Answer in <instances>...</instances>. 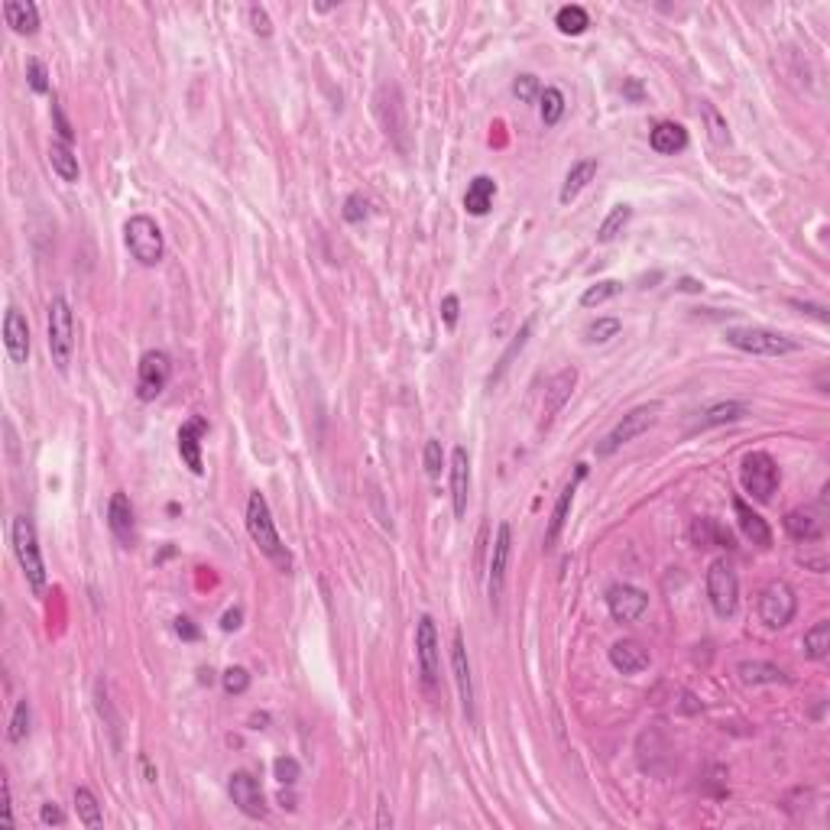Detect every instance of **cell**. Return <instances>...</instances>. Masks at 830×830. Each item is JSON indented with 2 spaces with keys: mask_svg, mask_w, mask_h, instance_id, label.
Here are the masks:
<instances>
[{
  "mask_svg": "<svg viewBox=\"0 0 830 830\" xmlns=\"http://www.w3.org/2000/svg\"><path fill=\"white\" fill-rule=\"evenodd\" d=\"M247 532H250L254 545L276 565V568H282V571L292 568V555L286 551L280 532H276L270 503H266L263 493H250V499H247Z\"/></svg>",
  "mask_w": 830,
  "mask_h": 830,
  "instance_id": "1",
  "label": "cell"
},
{
  "mask_svg": "<svg viewBox=\"0 0 830 830\" xmlns=\"http://www.w3.org/2000/svg\"><path fill=\"white\" fill-rule=\"evenodd\" d=\"M10 545H13V555H17L20 568L27 574V584L33 594H43L46 591V561L43 551H39V539H36V525L29 516H13L10 523Z\"/></svg>",
  "mask_w": 830,
  "mask_h": 830,
  "instance_id": "2",
  "label": "cell"
},
{
  "mask_svg": "<svg viewBox=\"0 0 830 830\" xmlns=\"http://www.w3.org/2000/svg\"><path fill=\"white\" fill-rule=\"evenodd\" d=\"M726 344L752 357H785V354H795L798 341L788 338L782 331H772V328H726L724 331Z\"/></svg>",
  "mask_w": 830,
  "mask_h": 830,
  "instance_id": "3",
  "label": "cell"
},
{
  "mask_svg": "<svg viewBox=\"0 0 830 830\" xmlns=\"http://www.w3.org/2000/svg\"><path fill=\"white\" fill-rule=\"evenodd\" d=\"M123 244L130 250V256L140 266H156L166 254V244H163V231L149 214H133L127 224H123Z\"/></svg>",
  "mask_w": 830,
  "mask_h": 830,
  "instance_id": "4",
  "label": "cell"
},
{
  "mask_svg": "<svg viewBox=\"0 0 830 830\" xmlns=\"http://www.w3.org/2000/svg\"><path fill=\"white\" fill-rule=\"evenodd\" d=\"M49 354H53V364L65 373L71 364V350H75V315H71L69 298L55 296L49 302Z\"/></svg>",
  "mask_w": 830,
  "mask_h": 830,
  "instance_id": "5",
  "label": "cell"
},
{
  "mask_svg": "<svg viewBox=\"0 0 830 830\" xmlns=\"http://www.w3.org/2000/svg\"><path fill=\"white\" fill-rule=\"evenodd\" d=\"M740 481H743V490L756 499V503H772L778 483H782V471H778V464L772 461V455H766V451H750V455L743 457V464H740Z\"/></svg>",
  "mask_w": 830,
  "mask_h": 830,
  "instance_id": "6",
  "label": "cell"
},
{
  "mask_svg": "<svg viewBox=\"0 0 830 830\" xmlns=\"http://www.w3.org/2000/svg\"><path fill=\"white\" fill-rule=\"evenodd\" d=\"M656 415H658V406H636L633 412H626V415L607 432V438H603L600 445H597V457L616 455L623 445H630L633 438H639L642 432L652 429V425H656Z\"/></svg>",
  "mask_w": 830,
  "mask_h": 830,
  "instance_id": "7",
  "label": "cell"
},
{
  "mask_svg": "<svg viewBox=\"0 0 830 830\" xmlns=\"http://www.w3.org/2000/svg\"><path fill=\"white\" fill-rule=\"evenodd\" d=\"M708 597L710 607H714L717 616H734L736 603H740V581H736V571L726 565V558L710 561L708 568Z\"/></svg>",
  "mask_w": 830,
  "mask_h": 830,
  "instance_id": "8",
  "label": "cell"
},
{
  "mask_svg": "<svg viewBox=\"0 0 830 830\" xmlns=\"http://www.w3.org/2000/svg\"><path fill=\"white\" fill-rule=\"evenodd\" d=\"M169 376H172V360L163 350H147L137 364V399L153 402L156 396H163V390L169 386Z\"/></svg>",
  "mask_w": 830,
  "mask_h": 830,
  "instance_id": "9",
  "label": "cell"
},
{
  "mask_svg": "<svg viewBox=\"0 0 830 830\" xmlns=\"http://www.w3.org/2000/svg\"><path fill=\"white\" fill-rule=\"evenodd\" d=\"M798 613V597L795 591L785 584V581H772L759 597V616L769 630H782L788 623L795 620Z\"/></svg>",
  "mask_w": 830,
  "mask_h": 830,
  "instance_id": "10",
  "label": "cell"
},
{
  "mask_svg": "<svg viewBox=\"0 0 830 830\" xmlns=\"http://www.w3.org/2000/svg\"><path fill=\"white\" fill-rule=\"evenodd\" d=\"M376 117L383 123L386 137L399 149H406V127H409V121H406V105H402V95L396 85H383L376 91Z\"/></svg>",
  "mask_w": 830,
  "mask_h": 830,
  "instance_id": "11",
  "label": "cell"
},
{
  "mask_svg": "<svg viewBox=\"0 0 830 830\" xmlns=\"http://www.w3.org/2000/svg\"><path fill=\"white\" fill-rule=\"evenodd\" d=\"M509 551H513V529H509V523H499L497 539H493V551H490V577H487V594L493 610L499 607V597H503V587H507Z\"/></svg>",
  "mask_w": 830,
  "mask_h": 830,
  "instance_id": "12",
  "label": "cell"
},
{
  "mask_svg": "<svg viewBox=\"0 0 830 830\" xmlns=\"http://www.w3.org/2000/svg\"><path fill=\"white\" fill-rule=\"evenodd\" d=\"M607 610L616 623H636L649 610V594L633 584H613L607 591Z\"/></svg>",
  "mask_w": 830,
  "mask_h": 830,
  "instance_id": "13",
  "label": "cell"
},
{
  "mask_svg": "<svg viewBox=\"0 0 830 830\" xmlns=\"http://www.w3.org/2000/svg\"><path fill=\"white\" fill-rule=\"evenodd\" d=\"M228 792H231V801H234L247 817H254V821H263V817H266V798H263L260 782H256L250 772H234L228 782Z\"/></svg>",
  "mask_w": 830,
  "mask_h": 830,
  "instance_id": "14",
  "label": "cell"
},
{
  "mask_svg": "<svg viewBox=\"0 0 830 830\" xmlns=\"http://www.w3.org/2000/svg\"><path fill=\"white\" fill-rule=\"evenodd\" d=\"M415 652H419V668H422V682L435 688L438 682V630L432 616H422L419 626H415Z\"/></svg>",
  "mask_w": 830,
  "mask_h": 830,
  "instance_id": "15",
  "label": "cell"
},
{
  "mask_svg": "<svg viewBox=\"0 0 830 830\" xmlns=\"http://www.w3.org/2000/svg\"><path fill=\"white\" fill-rule=\"evenodd\" d=\"M451 668H455V684L457 694H461V708L467 724L477 720V710H474V678H471V662H467V646H464L461 630L455 633V642H451Z\"/></svg>",
  "mask_w": 830,
  "mask_h": 830,
  "instance_id": "16",
  "label": "cell"
},
{
  "mask_svg": "<svg viewBox=\"0 0 830 830\" xmlns=\"http://www.w3.org/2000/svg\"><path fill=\"white\" fill-rule=\"evenodd\" d=\"M107 525H111L117 542L123 549H130L133 539H137V516H133V503L123 490H117L114 497H111V503H107Z\"/></svg>",
  "mask_w": 830,
  "mask_h": 830,
  "instance_id": "17",
  "label": "cell"
},
{
  "mask_svg": "<svg viewBox=\"0 0 830 830\" xmlns=\"http://www.w3.org/2000/svg\"><path fill=\"white\" fill-rule=\"evenodd\" d=\"M4 348H7L13 364H27L29 360V324L20 315V308L13 306L4 315Z\"/></svg>",
  "mask_w": 830,
  "mask_h": 830,
  "instance_id": "18",
  "label": "cell"
},
{
  "mask_svg": "<svg viewBox=\"0 0 830 830\" xmlns=\"http://www.w3.org/2000/svg\"><path fill=\"white\" fill-rule=\"evenodd\" d=\"M584 474H587V467H584V464H577V477L568 483V487L561 490L558 503H555V509H551L549 525H545V551H551L555 545H558L561 532H565V525H568V513H571V503H574L577 481H584Z\"/></svg>",
  "mask_w": 830,
  "mask_h": 830,
  "instance_id": "19",
  "label": "cell"
},
{
  "mask_svg": "<svg viewBox=\"0 0 830 830\" xmlns=\"http://www.w3.org/2000/svg\"><path fill=\"white\" fill-rule=\"evenodd\" d=\"M467 497H471V455L467 448H455L451 451V503H455L457 519H464L467 513Z\"/></svg>",
  "mask_w": 830,
  "mask_h": 830,
  "instance_id": "20",
  "label": "cell"
},
{
  "mask_svg": "<svg viewBox=\"0 0 830 830\" xmlns=\"http://www.w3.org/2000/svg\"><path fill=\"white\" fill-rule=\"evenodd\" d=\"M205 432H208V422L205 419H192L185 422L182 429H179V455H182L185 467L192 474H205V461H201V438H205Z\"/></svg>",
  "mask_w": 830,
  "mask_h": 830,
  "instance_id": "21",
  "label": "cell"
},
{
  "mask_svg": "<svg viewBox=\"0 0 830 830\" xmlns=\"http://www.w3.org/2000/svg\"><path fill=\"white\" fill-rule=\"evenodd\" d=\"M649 662H652V658H649V652L642 649V642H636V639H620V642H613L610 646V665L623 675L646 672Z\"/></svg>",
  "mask_w": 830,
  "mask_h": 830,
  "instance_id": "22",
  "label": "cell"
},
{
  "mask_svg": "<svg viewBox=\"0 0 830 830\" xmlns=\"http://www.w3.org/2000/svg\"><path fill=\"white\" fill-rule=\"evenodd\" d=\"M734 513H736V523H740V532H743L752 545H759V549H772L769 523H766V519H762V516L756 513L746 499H734Z\"/></svg>",
  "mask_w": 830,
  "mask_h": 830,
  "instance_id": "23",
  "label": "cell"
},
{
  "mask_svg": "<svg viewBox=\"0 0 830 830\" xmlns=\"http://www.w3.org/2000/svg\"><path fill=\"white\" fill-rule=\"evenodd\" d=\"M574 383H577V370L574 367L558 370V373L549 380V390H545V406H542L545 425H549V422L555 419V412H558L561 406L571 399V393H574Z\"/></svg>",
  "mask_w": 830,
  "mask_h": 830,
  "instance_id": "24",
  "label": "cell"
},
{
  "mask_svg": "<svg viewBox=\"0 0 830 830\" xmlns=\"http://www.w3.org/2000/svg\"><path fill=\"white\" fill-rule=\"evenodd\" d=\"M649 143H652V149L656 153H662V156H675V153H682L684 147H688V130H684L682 123L675 121H662L652 127V133H649Z\"/></svg>",
  "mask_w": 830,
  "mask_h": 830,
  "instance_id": "25",
  "label": "cell"
},
{
  "mask_svg": "<svg viewBox=\"0 0 830 830\" xmlns=\"http://www.w3.org/2000/svg\"><path fill=\"white\" fill-rule=\"evenodd\" d=\"M4 17H7V27L20 36H33L39 29V7L33 0H7Z\"/></svg>",
  "mask_w": 830,
  "mask_h": 830,
  "instance_id": "26",
  "label": "cell"
},
{
  "mask_svg": "<svg viewBox=\"0 0 830 830\" xmlns=\"http://www.w3.org/2000/svg\"><path fill=\"white\" fill-rule=\"evenodd\" d=\"M493 198H497V182H493L490 175H477V179L467 185V192H464V208H467V214H474V218H483V214L493 208Z\"/></svg>",
  "mask_w": 830,
  "mask_h": 830,
  "instance_id": "27",
  "label": "cell"
},
{
  "mask_svg": "<svg viewBox=\"0 0 830 830\" xmlns=\"http://www.w3.org/2000/svg\"><path fill=\"white\" fill-rule=\"evenodd\" d=\"M691 545L694 549H714V545H724V549H734V535L726 532L724 525L717 519H694L691 523Z\"/></svg>",
  "mask_w": 830,
  "mask_h": 830,
  "instance_id": "28",
  "label": "cell"
},
{
  "mask_svg": "<svg viewBox=\"0 0 830 830\" xmlns=\"http://www.w3.org/2000/svg\"><path fill=\"white\" fill-rule=\"evenodd\" d=\"M746 415V406L736 399L726 402H714L710 409L700 412V419L691 425V432H704V429H717V425H726V422H740Z\"/></svg>",
  "mask_w": 830,
  "mask_h": 830,
  "instance_id": "29",
  "label": "cell"
},
{
  "mask_svg": "<svg viewBox=\"0 0 830 830\" xmlns=\"http://www.w3.org/2000/svg\"><path fill=\"white\" fill-rule=\"evenodd\" d=\"M594 175H597V159H577L574 166L568 169V175H565V185H561V195H558L561 205H571V201L591 185Z\"/></svg>",
  "mask_w": 830,
  "mask_h": 830,
  "instance_id": "30",
  "label": "cell"
},
{
  "mask_svg": "<svg viewBox=\"0 0 830 830\" xmlns=\"http://www.w3.org/2000/svg\"><path fill=\"white\" fill-rule=\"evenodd\" d=\"M736 675H740V682H743V684H778V682H785V672H782L778 665L759 662V658H752V662H740V665H736Z\"/></svg>",
  "mask_w": 830,
  "mask_h": 830,
  "instance_id": "31",
  "label": "cell"
},
{
  "mask_svg": "<svg viewBox=\"0 0 830 830\" xmlns=\"http://www.w3.org/2000/svg\"><path fill=\"white\" fill-rule=\"evenodd\" d=\"M785 532L792 535L795 542H817V539H821V523H817L811 513H804V509H792V513L785 516Z\"/></svg>",
  "mask_w": 830,
  "mask_h": 830,
  "instance_id": "32",
  "label": "cell"
},
{
  "mask_svg": "<svg viewBox=\"0 0 830 830\" xmlns=\"http://www.w3.org/2000/svg\"><path fill=\"white\" fill-rule=\"evenodd\" d=\"M532 324H535V322H532V318H529V322H525L523 328H519V334H516L513 341H509V348L503 350V357H499V364H497V367H493V373H490V380H487V386H490V390H493V386H497L499 380H503V373H507V370L513 367L516 354H523V348H525V344H529V334H532Z\"/></svg>",
  "mask_w": 830,
  "mask_h": 830,
  "instance_id": "33",
  "label": "cell"
},
{
  "mask_svg": "<svg viewBox=\"0 0 830 830\" xmlns=\"http://www.w3.org/2000/svg\"><path fill=\"white\" fill-rule=\"evenodd\" d=\"M49 163H53V169L59 172L62 182H79V175H81L79 156L71 153L69 143H62V140L53 143V147H49Z\"/></svg>",
  "mask_w": 830,
  "mask_h": 830,
  "instance_id": "34",
  "label": "cell"
},
{
  "mask_svg": "<svg viewBox=\"0 0 830 830\" xmlns=\"http://www.w3.org/2000/svg\"><path fill=\"white\" fill-rule=\"evenodd\" d=\"M75 811H79V821L85 824V827H91V830L105 827L101 804H97V798L91 795L88 788H75Z\"/></svg>",
  "mask_w": 830,
  "mask_h": 830,
  "instance_id": "35",
  "label": "cell"
},
{
  "mask_svg": "<svg viewBox=\"0 0 830 830\" xmlns=\"http://www.w3.org/2000/svg\"><path fill=\"white\" fill-rule=\"evenodd\" d=\"M827 652H830V623L821 620L804 633V656L821 662V658H827Z\"/></svg>",
  "mask_w": 830,
  "mask_h": 830,
  "instance_id": "36",
  "label": "cell"
},
{
  "mask_svg": "<svg viewBox=\"0 0 830 830\" xmlns=\"http://www.w3.org/2000/svg\"><path fill=\"white\" fill-rule=\"evenodd\" d=\"M555 27H558L565 36H581L587 27H591V17H587L584 7L568 4V7H561L558 13H555Z\"/></svg>",
  "mask_w": 830,
  "mask_h": 830,
  "instance_id": "37",
  "label": "cell"
},
{
  "mask_svg": "<svg viewBox=\"0 0 830 830\" xmlns=\"http://www.w3.org/2000/svg\"><path fill=\"white\" fill-rule=\"evenodd\" d=\"M630 218H633V208L630 205H616V208L603 218V224L597 228V240L600 244H610V240H616V237L623 234V228L630 224Z\"/></svg>",
  "mask_w": 830,
  "mask_h": 830,
  "instance_id": "38",
  "label": "cell"
},
{
  "mask_svg": "<svg viewBox=\"0 0 830 830\" xmlns=\"http://www.w3.org/2000/svg\"><path fill=\"white\" fill-rule=\"evenodd\" d=\"M539 114H542L545 127H555V123L565 117V95H561L558 88H542V95H539Z\"/></svg>",
  "mask_w": 830,
  "mask_h": 830,
  "instance_id": "39",
  "label": "cell"
},
{
  "mask_svg": "<svg viewBox=\"0 0 830 830\" xmlns=\"http://www.w3.org/2000/svg\"><path fill=\"white\" fill-rule=\"evenodd\" d=\"M29 720H33V710H29V700H17V708L10 714V726H7V740L10 743H23L29 736Z\"/></svg>",
  "mask_w": 830,
  "mask_h": 830,
  "instance_id": "40",
  "label": "cell"
},
{
  "mask_svg": "<svg viewBox=\"0 0 830 830\" xmlns=\"http://www.w3.org/2000/svg\"><path fill=\"white\" fill-rule=\"evenodd\" d=\"M620 331H623L620 318H597V322L584 331V338H587V344H610L613 338H620Z\"/></svg>",
  "mask_w": 830,
  "mask_h": 830,
  "instance_id": "41",
  "label": "cell"
},
{
  "mask_svg": "<svg viewBox=\"0 0 830 830\" xmlns=\"http://www.w3.org/2000/svg\"><path fill=\"white\" fill-rule=\"evenodd\" d=\"M700 114H704V121H708V127H710V140H714L717 147H726V143H730V127H726V121L720 117V111H717L714 105H708V101H700Z\"/></svg>",
  "mask_w": 830,
  "mask_h": 830,
  "instance_id": "42",
  "label": "cell"
},
{
  "mask_svg": "<svg viewBox=\"0 0 830 830\" xmlns=\"http://www.w3.org/2000/svg\"><path fill=\"white\" fill-rule=\"evenodd\" d=\"M620 292V282L616 280H603V282H594V286L584 289V296H581V306L584 308H594V306H603V302H610L613 296Z\"/></svg>",
  "mask_w": 830,
  "mask_h": 830,
  "instance_id": "43",
  "label": "cell"
},
{
  "mask_svg": "<svg viewBox=\"0 0 830 830\" xmlns=\"http://www.w3.org/2000/svg\"><path fill=\"white\" fill-rule=\"evenodd\" d=\"M422 461H425V474H429L432 481H438V477H441V467H445V451H441V441L429 438V441H425V451H422Z\"/></svg>",
  "mask_w": 830,
  "mask_h": 830,
  "instance_id": "44",
  "label": "cell"
},
{
  "mask_svg": "<svg viewBox=\"0 0 830 830\" xmlns=\"http://www.w3.org/2000/svg\"><path fill=\"white\" fill-rule=\"evenodd\" d=\"M367 218H370V201L360 192L348 195V201H344V221H348V224H360V221H367Z\"/></svg>",
  "mask_w": 830,
  "mask_h": 830,
  "instance_id": "45",
  "label": "cell"
},
{
  "mask_svg": "<svg viewBox=\"0 0 830 830\" xmlns=\"http://www.w3.org/2000/svg\"><path fill=\"white\" fill-rule=\"evenodd\" d=\"M221 684H224L228 694H244V691L250 688V672L240 668V665H231L228 672L221 675Z\"/></svg>",
  "mask_w": 830,
  "mask_h": 830,
  "instance_id": "46",
  "label": "cell"
},
{
  "mask_svg": "<svg viewBox=\"0 0 830 830\" xmlns=\"http://www.w3.org/2000/svg\"><path fill=\"white\" fill-rule=\"evenodd\" d=\"M513 95L519 97V101H525V105H532V101H539V95H542V85H539L535 75H519V79L513 81Z\"/></svg>",
  "mask_w": 830,
  "mask_h": 830,
  "instance_id": "47",
  "label": "cell"
},
{
  "mask_svg": "<svg viewBox=\"0 0 830 830\" xmlns=\"http://www.w3.org/2000/svg\"><path fill=\"white\" fill-rule=\"evenodd\" d=\"M272 776L280 778L282 785H296L298 776H302V766L292 756H280V759L272 762Z\"/></svg>",
  "mask_w": 830,
  "mask_h": 830,
  "instance_id": "48",
  "label": "cell"
},
{
  "mask_svg": "<svg viewBox=\"0 0 830 830\" xmlns=\"http://www.w3.org/2000/svg\"><path fill=\"white\" fill-rule=\"evenodd\" d=\"M27 79H29V88H33L36 95H46V91H49V71H46V65L39 59L29 62Z\"/></svg>",
  "mask_w": 830,
  "mask_h": 830,
  "instance_id": "49",
  "label": "cell"
},
{
  "mask_svg": "<svg viewBox=\"0 0 830 830\" xmlns=\"http://www.w3.org/2000/svg\"><path fill=\"white\" fill-rule=\"evenodd\" d=\"M247 17H250V29H254L256 36H270L272 33V20H270V13L260 7V4H254V7L247 10Z\"/></svg>",
  "mask_w": 830,
  "mask_h": 830,
  "instance_id": "50",
  "label": "cell"
},
{
  "mask_svg": "<svg viewBox=\"0 0 830 830\" xmlns=\"http://www.w3.org/2000/svg\"><path fill=\"white\" fill-rule=\"evenodd\" d=\"M457 315H461V302H457V296H445V298H441V318H445L448 328H455Z\"/></svg>",
  "mask_w": 830,
  "mask_h": 830,
  "instance_id": "51",
  "label": "cell"
},
{
  "mask_svg": "<svg viewBox=\"0 0 830 830\" xmlns=\"http://www.w3.org/2000/svg\"><path fill=\"white\" fill-rule=\"evenodd\" d=\"M39 817H43V824H49V827H62V824H65V814H62V808H59V804H53V801L43 804Z\"/></svg>",
  "mask_w": 830,
  "mask_h": 830,
  "instance_id": "52",
  "label": "cell"
},
{
  "mask_svg": "<svg viewBox=\"0 0 830 830\" xmlns=\"http://www.w3.org/2000/svg\"><path fill=\"white\" fill-rule=\"evenodd\" d=\"M175 633H179V636H182L185 642H195V639L201 636L198 626H195V623L189 620V616H179V620H175Z\"/></svg>",
  "mask_w": 830,
  "mask_h": 830,
  "instance_id": "53",
  "label": "cell"
},
{
  "mask_svg": "<svg viewBox=\"0 0 830 830\" xmlns=\"http://www.w3.org/2000/svg\"><path fill=\"white\" fill-rule=\"evenodd\" d=\"M240 623H244V610H240V607H234V610H228L224 616H221V630L234 633V630H240Z\"/></svg>",
  "mask_w": 830,
  "mask_h": 830,
  "instance_id": "54",
  "label": "cell"
},
{
  "mask_svg": "<svg viewBox=\"0 0 830 830\" xmlns=\"http://www.w3.org/2000/svg\"><path fill=\"white\" fill-rule=\"evenodd\" d=\"M53 117H55V127H59V137H62V143H71V127H69V121H65V114H62V107L59 105H53Z\"/></svg>",
  "mask_w": 830,
  "mask_h": 830,
  "instance_id": "55",
  "label": "cell"
},
{
  "mask_svg": "<svg viewBox=\"0 0 830 830\" xmlns=\"http://www.w3.org/2000/svg\"><path fill=\"white\" fill-rule=\"evenodd\" d=\"M4 827H13V804H10V782H4V811H0Z\"/></svg>",
  "mask_w": 830,
  "mask_h": 830,
  "instance_id": "56",
  "label": "cell"
},
{
  "mask_svg": "<svg viewBox=\"0 0 830 830\" xmlns=\"http://www.w3.org/2000/svg\"><path fill=\"white\" fill-rule=\"evenodd\" d=\"M376 827H380V830L393 827V814L386 811V798H380V801H376Z\"/></svg>",
  "mask_w": 830,
  "mask_h": 830,
  "instance_id": "57",
  "label": "cell"
},
{
  "mask_svg": "<svg viewBox=\"0 0 830 830\" xmlns=\"http://www.w3.org/2000/svg\"><path fill=\"white\" fill-rule=\"evenodd\" d=\"M623 95L630 97V101H642V85H639L636 79H630V81H623Z\"/></svg>",
  "mask_w": 830,
  "mask_h": 830,
  "instance_id": "58",
  "label": "cell"
},
{
  "mask_svg": "<svg viewBox=\"0 0 830 830\" xmlns=\"http://www.w3.org/2000/svg\"><path fill=\"white\" fill-rule=\"evenodd\" d=\"M678 289H682V292H700V289H704V286H700L698 280H688V276H684V280L678 282Z\"/></svg>",
  "mask_w": 830,
  "mask_h": 830,
  "instance_id": "59",
  "label": "cell"
},
{
  "mask_svg": "<svg viewBox=\"0 0 830 830\" xmlns=\"http://www.w3.org/2000/svg\"><path fill=\"white\" fill-rule=\"evenodd\" d=\"M198 682H201V684H211V682H214V672H211V668H201V672H198Z\"/></svg>",
  "mask_w": 830,
  "mask_h": 830,
  "instance_id": "60",
  "label": "cell"
}]
</instances>
